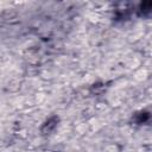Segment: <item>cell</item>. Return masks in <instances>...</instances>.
Instances as JSON below:
<instances>
[{"label":"cell","instance_id":"1","mask_svg":"<svg viewBox=\"0 0 152 152\" xmlns=\"http://www.w3.org/2000/svg\"><path fill=\"white\" fill-rule=\"evenodd\" d=\"M46 124H48L46 125V129H44V132H50L56 126V120H49Z\"/></svg>","mask_w":152,"mask_h":152}]
</instances>
